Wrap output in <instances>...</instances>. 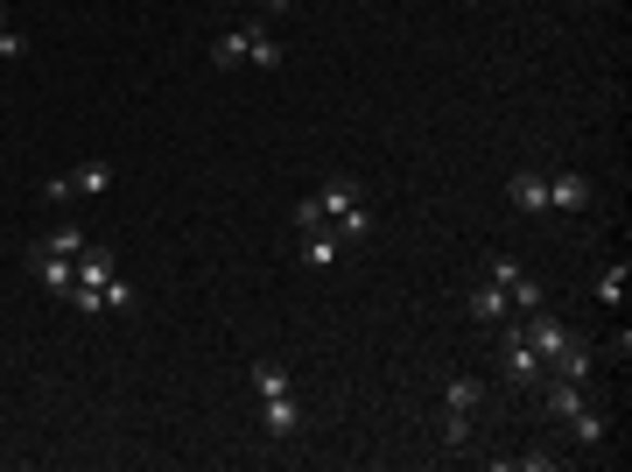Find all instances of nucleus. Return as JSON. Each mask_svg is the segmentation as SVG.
I'll return each instance as SVG.
<instances>
[{
  "mask_svg": "<svg viewBox=\"0 0 632 472\" xmlns=\"http://www.w3.org/2000/svg\"><path fill=\"white\" fill-rule=\"evenodd\" d=\"M316 204H324V226L338 233L344 247H352V240H372V198L352 184V176H330V184L316 190Z\"/></svg>",
  "mask_w": 632,
  "mask_h": 472,
  "instance_id": "nucleus-1",
  "label": "nucleus"
},
{
  "mask_svg": "<svg viewBox=\"0 0 632 472\" xmlns=\"http://www.w3.org/2000/svg\"><path fill=\"white\" fill-rule=\"evenodd\" d=\"M514 332H520V338H527V346H534V352H541V367H548V360H555V352H563V338H569V324H563V318H555V311H548V303H541V311H527V318H514Z\"/></svg>",
  "mask_w": 632,
  "mask_h": 472,
  "instance_id": "nucleus-2",
  "label": "nucleus"
},
{
  "mask_svg": "<svg viewBox=\"0 0 632 472\" xmlns=\"http://www.w3.org/2000/svg\"><path fill=\"white\" fill-rule=\"evenodd\" d=\"M591 198H597V184H591L583 170H555V176H548V212L577 219V212H591Z\"/></svg>",
  "mask_w": 632,
  "mask_h": 472,
  "instance_id": "nucleus-3",
  "label": "nucleus"
},
{
  "mask_svg": "<svg viewBox=\"0 0 632 472\" xmlns=\"http://www.w3.org/2000/svg\"><path fill=\"white\" fill-rule=\"evenodd\" d=\"M591 374H597V346H591L583 332H569L563 352L548 360V381H583V388H591Z\"/></svg>",
  "mask_w": 632,
  "mask_h": 472,
  "instance_id": "nucleus-4",
  "label": "nucleus"
},
{
  "mask_svg": "<svg viewBox=\"0 0 632 472\" xmlns=\"http://www.w3.org/2000/svg\"><path fill=\"white\" fill-rule=\"evenodd\" d=\"M500 367L506 381H520V388H534V381H548V367H541V352L527 346V338L514 332V318H506V346H500Z\"/></svg>",
  "mask_w": 632,
  "mask_h": 472,
  "instance_id": "nucleus-5",
  "label": "nucleus"
},
{
  "mask_svg": "<svg viewBox=\"0 0 632 472\" xmlns=\"http://www.w3.org/2000/svg\"><path fill=\"white\" fill-rule=\"evenodd\" d=\"M28 269H36V283L50 289V297H71V289H78V269H71L64 254H50V247H36V254H28Z\"/></svg>",
  "mask_w": 632,
  "mask_h": 472,
  "instance_id": "nucleus-6",
  "label": "nucleus"
},
{
  "mask_svg": "<svg viewBox=\"0 0 632 472\" xmlns=\"http://www.w3.org/2000/svg\"><path fill=\"white\" fill-rule=\"evenodd\" d=\"M506 198H514L527 219H541V212H548V170H514V184H506Z\"/></svg>",
  "mask_w": 632,
  "mask_h": 472,
  "instance_id": "nucleus-7",
  "label": "nucleus"
},
{
  "mask_svg": "<svg viewBox=\"0 0 632 472\" xmlns=\"http://www.w3.org/2000/svg\"><path fill=\"white\" fill-rule=\"evenodd\" d=\"M464 311H471L478 324H506V311H514V297H506V283H492V275H485V283L471 289V303H464Z\"/></svg>",
  "mask_w": 632,
  "mask_h": 472,
  "instance_id": "nucleus-8",
  "label": "nucleus"
},
{
  "mask_svg": "<svg viewBox=\"0 0 632 472\" xmlns=\"http://www.w3.org/2000/svg\"><path fill=\"white\" fill-rule=\"evenodd\" d=\"M541 409H548L555 423H569L577 409H591V388L583 381H548V395H541Z\"/></svg>",
  "mask_w": 632,
  "mask_h": 472,
  "instance_id": "nucleus-9",
  "label": "nucleus"
},
{
  "mask_svg": "<svg viewBox=\"0 0 632 472\" xmlns=\"http://www.w3.org/2000/svg\"><path fill=\"white\" fill-rule=\"evenodd\" d=\"M569 437H577V445L583 451H597V445H611V417H605V409H577V417H569Z\"/></svg>",
  "mask_w": 632,
  "mask_h": 472,
  "instance_id": "nucleus-10",
  "label": "nucleus"
},
{
  "mask_svg": "<svg viewBox=\"0 0 632 472\" xmlns=\"http://www.w3.org/2000/svg\"><path fill=\"white\" fill-rule=\"evenodd\" d=\"M338 254H344V240H338L330 226L303 233V269H338Z\"/></svg>",
  "mask_w": 632,
  "mask_h": 472,
  "instance_id": "nucleus-11",
  "label": "nucleus"
},
{
  "mask_svg": "<svg viewBox=\"0 0 632 472\" xmlns=\"http://www.w3.org/2000/svg\"><path fill=\"white\" fill-rule=\"evenodd\" d=\"M71 184H78V198H105V190H113V162L85 156L78 170H71Z\"/></svg>",
  "mask_w": 632,
  "mask_h": 472,
  "instance_id": "nucleus-12",
  "label": "nucleus"
},
{
  "mask_svg": "<svg viewBox=\"0 0 632 472\" xmlns=\"http://www.w3.org/2000/svg\"><path fill=\"white\" fill-rule=\"evenodd\" d=\"M591 289H597V303H625V289H632V269H625V261H605Z\"/></svg>",
  "mask_w": 632,
  "mask_h": 472,
  "instance_id": "nucleus-13",
  "label": "nucleus"
},
{
  "mask_svg": "<svg viewBox=\"0 0 632 472\" xmlns=\"http://www.w3.org/2000/svg\"><path fill=\"white\" fill-rule=\"evenodd\" d=\"M478 402H485V381H471V374H457L443 388V409H464V417H478Z\"/></svg>",
  "mask_w": 632,
  "mask_h": 472,
  "instance_id": "nucleus-14",
  "label": "nucleus"
},
{
  "mask_svg": "<svg viewBox=\"0 0 632 472\" xmlns=\"http://www.w3.org/2000/svg\"><path fill=\"white\" fill-rule=\"evenodd\" d=\"M211 64H218V71H239V64H247V28H225V36L211 42Z\"/></svg>",
  "mask_w": 632,
  "mask_h": 472,
  "instance_id": "nucleus-15",
  "label": "nucleus"
},
{
  "mask_svg": "<svg viewBox=\"0 0 632 472\" xmlns=\"http://www.w3.org/2000/svg\"><path fill=\"white\" fill-rule=\"evenodd\" d=\"M506 297H514V311L527 318V311H541V303H548V289H541V283H534V275H527V269H520V275H514V283H506Z\"/></svg>",
  "mask_w": 632,
  "mask_h": 472,
  "instance_id": "nucleus-16",
  "label": "nucleus"
},
{
  "mask_svg": "<svg viewBox=\"0 0 632 472\" xmlns=\"http://www.w3.org/2000/svg\"><path fill=\"white\" fill-rule=\"evenodd\" d=\"M443 451H450V459L471 451V417H464V409H443Z\"/></svg>",
  "mask_w": 632,
  "mask_h": 472,
  "instance_id": "nucleus-17",
  "label": "nucleus"
},
{
  "mask_svg": "<svg viewBox=\"0 0 632 472\" xmlns=\"http://www.w3.org/2000/svg\"><path fill=\"white\" fill-rule=\"evenodd\" d=\"M42 247H50V254H64V261H78L85 247H92V233H85V226H56V233H50V240H42Z\"/></svg>",
  "mask_w": 632,
  "mask_h": 472,
  "instance_id": "nucleus-18",
  "label": "nucleus"
},
{
  "mask_svg": "<svg viewBox=\"0 0 632 472\" xmlns=\"http://www.w3.org/2000/svg\"><path fill=\"white\" fill-rule=\"evenodd\" d=\"M492 465H514V472H555V465H563V459H555V451H520V459H506V451H500V459H492Z\"/></svg>",
  "mask_w": 632,
  "mask_h": 472,
  "instance_id": "nucleus-19",
  "label": "nucleus"
},
{
  "mask_svg": "<svg viewBox=\"0 0 632 472\" xmlns=\"http://www.w3.org/2000/svg\"><path fill=\"white\" fill-rule=\"evenodd\" d=\"M105 311H134V283H119V275H105Z\"/></svg>",
  "mask_w": 632,
  "mask_h": 472,
  "instance_id": "nucleus-20",
  "label": "nucleus"
},
{
  "mask_svg": "<svg viewBox=\"0 0 632 472\" xmlns=\"http://www.w3.org/2000/svg\"><path fill=\"white\" fill-rule=\"evenodd\" d=\"M316 226H324V204H316V190H309V198L295 204V233H316Z\"/></svg>",
  "mask_w": 632,
  "mask_h": 472,
  "instance_id": "nucleus-21",
  "label": "nucleus"
},
{
  "mask_svg": "<svg viewBox=\"0 0 632 472\" xmlns=\"http://www.w3.org/2000/svg\"><path fill=\"white\" fill-rule=\"evenodd\" d=\"M14 57H28V36L22 28H0V64H14Z\"/></svg>",
  "mask_w": 632,
  "mask_h": 472,
  "instance_id": "nucleus-22",
  "label": "nucleus"
},
{
  "mask_svg": "<svg viewBox=\"0 0 632 472\" xmlns=\"http://www.w3.org/2000/svg\"><path fill=\"white\" fill-rule=\"evenodd\" d=\"M42 198H50V204H71V198H78V184H71V176H50V184H42Z\"/></svg>",
  "mask_w": 632,
  "mask_h": 472,
  "instance_id": "nucleus-23",
  "label": "nucleus"
},
{
  "mask_svg": "<svg viewBox=\"0 0 632 472\" xmlns=\"http://www.w3.org/2000/svg\"><path fill=\"white\" fill-rule=\"evenodd\" d=\"M247 8H253V14H261V22H275V14H289V8H295V0H247Z\"/></svg>",
  "mask_w": 632,
  "mask_h": 472,
  "instance_id": "nucleus-24",
  "label": "nucleus"
},
{
  "mask_svg": "<svg viewBox=\"0 0 632 472\" xmlns=\"http://www.w3.org/2000/svg\"><path fill=\"white\" fill-rule=\"evenodd\" d=\"M0 28H14V22H8V0H0Z\"/></svg>",
  "mask_w": 632,
  "mask_h": 472,
  "instance_id": "nucleus-25",
  "label": "nucleus"
},
{
  "mask_svg": "<svg viewBox=\"0 0 632 472\" xmlns=\"http://www.w3.org/2000/svg\"><path fill=\"white\" fill-rule=\"evenodd\" d=\"M0 261H8V247H0Z\"/></svg>",
  "mask_w": 632,
  "mask_h": 472,
  "instance_id": "nucleus-26",
  "label": "nucleus"
}]
</instances>
